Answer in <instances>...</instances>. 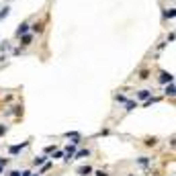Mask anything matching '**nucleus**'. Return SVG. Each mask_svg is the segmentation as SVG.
Listing matches in <instances>:
<instances>
[{
	"label": "nucleus",
	"instance_id": "f257e3e1",
	"mask_svg": "<svg viewBox=\"0 0 176 176\" xmlns=\"http://www.w3.org/2000/svg\"><path fill=\"white\" fill-rule=\"evenodd\" d=\"M27 31H29V25H27V23H25V25H21V27H19V29H16V35H19V37H21V35H25V33H27Z\"/></svg>",
	"mask_w": 176,
	"mask_h": 176
},
{
	"label": "nucleus",
	"instance_id": "f03ea898",
	"mask_svg": "<svg viewBox=\"0 0 176 176\" xmlns=\"http://www.w3.org/2000/svg\"><path fill=\"white\" fill-rule=\"evenodd\" d=\"M160 80L166 84V82H172L174 78H172V74H166V72H162V76H160Z\"/></svg>",
	"mask_w": 176,
	"mask_h": 176
},
{
	"label": "nucleus",
	"instance_id": "7ed1b4c3",
	"mask_svg": "<svg viewBox=\"0 0 176 176\" xmlns=\"http://www.w3.org/2000/svg\"><path fill=\"white\" fill-rule=\"evenodd\" d=\"M90 172H92L90 166H82V168H78V174H80V176H86V174H90Z\"/></svg>",
	"mask_w": 176,
	"mask_h": 176
},
{
	"label": "nucleus",
	"instance_id": "20e7f679",
	"mask_svg": "<svg viewBox=\"0 0 176 176\" xmlns=\"http://www.w3.org/2000/svg\"><path fill=\"white\" fill-rule=\"evenodd\" d=\"M25 145H27V143H23V145H12V147H10V154H19Z\"/></svg>",
	"mask_w": 176,
	"mask_h": 176
},
{
	"label": "nucleus",
	"instance_id": "39448f33",
	"mask_svg": "<svg viewBox=\"0 0 176 176\" xmlns=\"http://www.w3.org/2000/svg\"><path fill=\"white\" fill-rule=\"evenodd\" d=\"M139 98H141V100L150 98V90H139Z\"/></svg>",
	"mask_w": 176,
	"mask_h": 176
},
{
	"label": "nucleus",
	"instance_id": "423d86ee",
	"mask_svg": "<svg viewBox=\"0 0 176 176\" xmlns=\"http://www.w3.org/2000/svg\"><path fill=\"white\" fill-rule=\"evenodd\" d=\"M166 94H170V96H174V84L170 82V86L166 88Z\"/></svg>",
	"mask_w": 176,
	"mask_h": 176
},
{
	"label": "nucleus",
	"instance_id": "0eeeda50",
	"mask_svg": "<svg viewBox=\"0 0 176 176\" xmlns=\"http://www.w3.org/2000/svg\"><path fill=\"white\" fill-rule=\"evenodd\" d=\"M31 43V35H23V45H29Z\"/></svg>",
	"mask_w": 176,
	"mask_h": 176
},
{
	"label": "nucleus",
	"instance_id": "6e6552de",
	"mask_svg": "<svg viewBox=\"0 0 176 176\" xmlns=\"http://www.w3.org/2000/svg\"><path fill=\"white\" fill-rule=\"evenodd\" d=\"M84 156H88V150H80V152L76 154V158H84Z\"/></svg>",
	"mask_w": 176,
	"mask_h": 176
},
{
	"label": "nucleus",
	"instance_id": "1a4fd4ad",
	"mask_svg": "<svg viewBox=\"0 0 176 176\" xmlns=\"http://www.w3.org/2000/svg\"><path fill=\"white\" fill-rule=\"evenodd\" d=\"M45 162V156H41V158H35V166H41Z\"/></svg>",
	"mask_w": 176,
	"mask_h": 176
},
{
	"label": "nucleus",
	"instance_id": "9d476101",
	"mask_svg": "<svg viewBox=\"0 0 176 176\" xmlns=\"http://www.w3.org/2000/svg\"><path fill=\"white\" fill-rule=\"evenodd\" d=\"M135 109V102H127V111H133Z\"/></svg>",
	"mask_w": 176,
	"mask_h": 176
},
{
	"label": "nucleus",
	"instance_id": "9b49d317",
	"mask_svg": "<svg viewBox=\"0 0 176 176\" xmlns=\"http://www.w3.org/2000/svg\"><path fill=\"white\" fill-rule=\"evenodd\" d=\"M10 176H21V174L19 172H10Z\"/></svg>",
	"mask_w": 176,
	"mask_h": 176
},
{
	"label": "nucleus",
	"instance_id": "f8f14e48",
	"mask_svg": "<svg viewBox=\"0 0 176 176\" xmlns=\"http://www.w3.org/2000/svg\"><path fill=\"white\" fill-rule=\"evenodd\" d=\"M21 176H31V172H23V174H21Z\"/></svg>",
	"mask_w": 176,
	"mask_h": 176
},
{
	"label": "nucleus",
	"instance_id": "ddd939ff",
	"mask_svg": "<svg viewBox=\"0 0 176 176\" xmlns=\"http://www.w3.org/2000/svg\"><path fill=\"white\" fill-rule=\"evenodd\" d=\"M0 172H2V166H0Z\"/></svg>",
	"mask_w": 176,
	"mask_h": 176
}]
</instances>
